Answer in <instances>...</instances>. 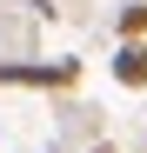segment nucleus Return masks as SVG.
Here are the masks:
<instances>
[{"mask_svg": "<svg viewBox=\"0 0 147 153\" xmlns=\"http://www.w3.org/2000/svg\"><path fill=\"white\" fill-rule=\"evenodd\" d=\"M100 153H107V146H100Z\"/></svg>", "mask_w": 147, "mask_h": 153, "instance_id": "nucleus-4", "label": "nucleus"}, {"mask_svg": "<svg viewBox=\"0 0 147 153\" xmlns=\"http://www.w3.org/2000/svg\"><path fill=\"white\" fill-rule=\"evenodd\" d=\"M0 80H14V87H67L74 80V60H54V67H0Z\"/></svg>", "mask_w": 147, "mask_h": 153, "instance_id": "nucleus-1", "label": "nucleus"}, {"mask_svg": "<svg viewBox=\"0 0 147 153\" xmlns=\"http://www.w3.org/2000/svg\"><path fill=\"white\" fill-rule=\"evenodd\" d=\"M114 80H120V87H147V47H140V40H127V47L114 53Z\"/></svg>", "mask_w": 147, "mask_h": 153, "instance_id": "nucleus-2", "label": "nucleus"}, {"mask_svg": "<svg viewBox=\"0 0 147 153\" xmlns=\"http://www.w3.org/2000/svg\"><path fill=\"white\" fill-rule=\"evenodd\" d=\"M120 33L140 40V33H147V7H127V13H120Z\"/></svg>", "mask_w": 147, "mask_h": 153, "instance_id": "nucleus-3", "label": "nucleus"}]
</instances>
